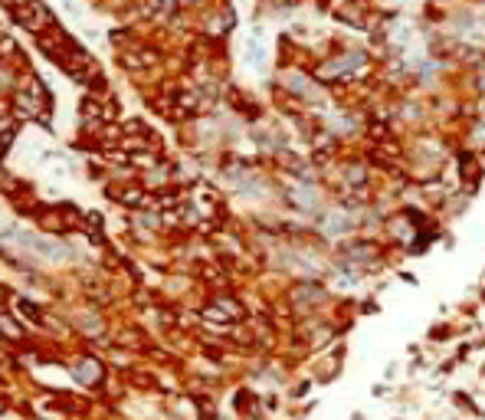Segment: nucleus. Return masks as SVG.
I'll return each instance as SVG.
<instances>
[{"instance_id": "nucleus-2", "label": "nucleus", "mask_w": 485, "mask_h": 420, "mask_svg": "<svg viewBox=\"0 0 485 420\" xmlns=\"http://www.w3.org/2000/svg\"><path fill=\"white\" fill-rule=\"evenodd\" d=\"M73 375H75V381H79V384L95 388V384L102 381L105 371H102V364H99L95 358H79V361H75V368H73Z\"/></svg>"}, {"instance_id": "nucleus-1", "label": "nucleus", "mask_w": 485, "mask_h": 420, "mask_svg": "<svg viewBox=\"0 0 485 420\" xmlns=\"http://www.w3.org/2000/svg\"><path fill=\"white\" fill-rule=\"evenodd\" d=\"M10 10H14L16 23L27 27V30H33L36 36L46 30H53V14H49V7H46L43 0H14Z\"/></svg>"}, {"instance_id": "nucleus-3", "label": "nucleus", "mask_w": 485, "mask_h": 420, "mask_svg": "<svg viewBox=\"0 0 485 420\" xmlns=\"http://www.w3.org/2000/svg\"><path fill=\"white\" fill-rule=\"evenodd\" d=\"M0 335H3L7 342H20V338H23V329L16 325L10 315H0Z\"/></svg>"}, {"instance_id": "nucleus-4", "label": "nucleus", "mask_w": 485, "mask_h": 420, "mask_svg": "<svg viewBox=\"0 0 485 420\" xmlns=\"http://www.w3.org/2000/svg\"><path fill=\"white\" fill-rule=\"evenodd\" d=\"M0 305H3V289H0Z\"/></svg>"}]
</instances>
